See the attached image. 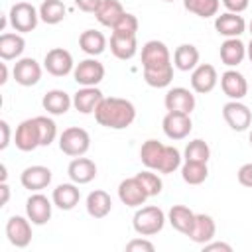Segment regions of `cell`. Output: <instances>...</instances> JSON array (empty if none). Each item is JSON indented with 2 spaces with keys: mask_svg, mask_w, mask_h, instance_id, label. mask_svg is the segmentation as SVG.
Listing matches in <instances>:
<instances>
[{
  "mask_svg": "<svg viewBox=\"0 0 252 252\" xmlns=\"http://www.w3.org/2000/svg\"><path fill=\"white\" fill-rule=\"evenodd\" d=\"M134 118L136 106L120 96H104L94 110V120L110 130H124L134 122Z\"/></svg>",
  "mask_w": 252,
  "mask_h": 252,
  "instance_id": "obj_1",
  "label": "cell"
},
{
  "mask_svg": "<svg viewBox=\"0 0 252 252\" xmlns=\"http://www.w3.org/2000/svg\"><path fill=\"white\" fill-rule=\"evenodd\" d=\"M165 224V215L159 207L156 205H148V207H140L136 213H134V219H132V226L138 234L142 236H152V234H158Z\"/></svg>",
  "mask_w": 252,
  "mask_h": 252,
  "instance_id": "obj_2",
  "label": "cell"
},
{
  "mask_svg": "<svg viewBox=\"0 0 252 252\" xmlns=\"http://www.w3.org/2000/svg\"><path fill=\"white\" fill-rule=\"evenodd\" d=\"M89 148H91V136L85 128L71 126V128H65L59 136V150L65 156L79 158V156H85Z\"/></svg>",
  "mask_w": 252,
  "mask_h": 252,
  "instance_id": "obj_3",
  "label": "cell"
},
{
  "mask_svg": "<svg viewBox=\"0 0 252 252\" xmlns=\"http://www.w3.org/2000/svg\"><path fill=\"white\" fill-rule=\"evenodd\" d=\"M171 55L169 49L163 41L152 39L146 41L142 47V69L144 71H154V69H165L171 67Z\"/></svg>",
  "mask_w": 252,
  "mask_h": 252,
  "instance_id": "obj_4",
  "label": "cell"
},
{
  "mask_svg": "<svg viewBox=\"0 0 252 252\" xmlns=\"http://www.w3.org/2000/svg\"><path fill=\"white\" fill-rule=\"evenodd\" d=\"M8 20H10V26L16 32L28 33V32H33L35 30L37 20H39V10H35L30 2H16L10 8Z\"/></svg>",
  "mask_w": 252,
  "mask_h": 252,
  "instance_id": "obj_5",
  "label": "cell"
},
{
  "mask_svg": "<svg viewBox=\"0 0 252 252\" xmlns=\"http://www.w3.org/2000/svg\"><path fill=\"white\" fill-rule=\"evenodd\" d=\"M14 144L20 152H33L35 148L41 146V136H39V126L35 118H28L18 124L16 134H14Z\"/></svg>",
  "mask_w": 252,
  "mask_h": 252,
  "instance_id": "obj_6",
  "label": "cell"
},
{
  "mask_svg": "<svg viewBox=\"0 0 252 252\" xmlns=\"http://www.w3.org/2000/svg\"><path fill=\"white\" fill-rule=\"evenodd\" d=\"M73 77L81 87H96L104 79V65L100 61H96L94 57L83 59L73 69Z\"/></svg>",
  "mask_w": 252,
  "mask_h": 252,
  "instance_id": "obj_7",
  "label": "cell"
},
{
  "mask_svg": "<svg viewBox=\"0 0 252 252\" xmlns=\"http://www.w3.org/2000/svg\"><path fill=\"white\" fill-rule=\"evenodd\" d=\"M222 118L224 122L236 130V132H244L250 124H252V112L250 108L240 102V100H228L224 106H222Z\"/></svg>",
  "mask_w": 252,
  "mask_h": 252,
  "instance_id": "obj_8",
  "label": "cell"
},
{
  "mask_svg": "<svg viewBox=\"0 0 252 252\" xmlns=\"http://www.w3.org/2000/svg\"><path fill=\"white\" fill-rule=\"evenodd\" d=\"M43 67L53 77H65L75 69L73 67V55L63 47H53L45 53Z\"/></svg>",
  "mask_w": 252,
  "mask_h": 252,
  "instance_id": "obj_9",
  "label": "cell"
},
{
  "mask_svg": "<svg viewBox=\"0 0 252 252\" xmlns=\"http://www.w3.org/2000/svg\"><path fill=\"white\" fill-rule=\"evenodd\" d=\"M32 220L26 217H10L6 222V236L12 246L16 248H26L32 242Z\"/></svg>",
  "mask_w": 252,
  "mask_h": 252,
  "instance_id": "obj_10",
  "label": "cell"
},
{
  "mask_svg": "<svg viewBox=\"0 0 252 252\" xmlns=\"http://www.w3.org/2000/svg\"><path fill=\"white\" fill-rule=\"evenodd\" d=\"M163 104L167 108V112H183V114H191L195 108V94L185 89V87H173L165 93Z\"/></svg>",
  "mask_w": 252,
  "mask_h": 252,
  "instance_id": "obj_11",
  "label": "cell"
},
{
  "mask_svg": "<svg viewBox=\"0 0 252 252\" xmlns=\"http://www.w3.org/2000/svg\"><path fill=\"white\" fill-rule=\"evenodd\" d=\"M161 128L169 140H183L189 136V132L193 128L191 116L183 114V112H167L161 120Z\"/></svg>",
  "mask_w": 252,
  "mask_h": 252,
  "instance_id": "obj_12",
  "label": "cell"
},
{
  "mask_svg": "<svg viewBox=\"0 0 252 252\" xmlns=\"http://www.w3.org/2000/svg\"><path fill=\"white\" fill-rule=\"evenodd\" d=\"M14 79L22 87H33L41 79V65L33 57H22L14 63Z\"/></svg>",
  "mask_w": 252,
  "mask_h": 252,
  "instance_id": "obj_13",
  "label": "cell"
},
{
  "mask_svg": "<svg viewBox=\"0 0 252 252\" xmlns=\"http://www.w3.org/2000/svg\"><path fill=\"white\" fill-rule=\"evenodd\" d=\"M51 209H53L51 201L41 193H33L26 201V215L32 220V224H37V226L45 224L51 219Z\"/></svg>",
  "mask_w": 252,
  "mask_h": 252,
  "instance_id": "obj_14",
  "label": "cell"
},
{
  "mask_svg": "<svg viewBox=\"0 0 252 252\" xmlns=\"http://www.w3.org/2000/svg\"><path fill=\"white\" fill-rule=\"evenodd\" d=\"M118 199L126 205V207H142L148 199L146 189L142 187V183L138 181V177H128L124 181H120L118 185Z\"/></svg>",
  "mask_w": 252,
  "mask_h": 252,
  "instance_id": "obj_15",
  "label": "cell"
},
{
  "mask_svg": "<svg viewBox=\"0 0 252 252\" xmlns=\"http://www.w3.org/2000/svg\"><path fill=\"white\" fill-rule=\"evenodd\" d=\"M219 83V75H217V69L209 63H201L193 69L191 73V87L195 93L199 94H207L211 93Z\"/></svg>",
  "mask_w": 252,
  "mask_h": 252,
  "instance_id": "obj_16",
  "label": "cell"
},
{
  "mask_svg": "<svg viewBox=\"0 0 252 252\" xmlns=\"http://www.w3.org/2000/svg\"><path fill=\"white\" fill-rule=\"evenodd\" d=\"M220 89L230 100H240L248 93V83H246L242 73H238L234 69H228L220 75Z\"/></svg>",
  "mask_w": 252,
  "mask_h": 252,
  "instance_id": "obj_17",
  "label": "cell"
},
{
  "mask_svg": "<svg viewBox=\"0 0 252 252\" xmlns=\"http://www.w3.org/2000/svg\"><path fill=\"white\" fill-rule=\"evenodd\" d=\"M20 183L24 189L30 191H41L51 183V169L45 165H30L22 171Z\"/></svg>",
  "mask_w": 252,
  "mask_h": 252,
  "instance_id": "obj_18",
  "label": "cell"
},
{
  "mask_svg": "<svg viewBox=\"0 0 252 252\" xmlns=\"http://www.w3.org/2000/svg\"><path fill=\"white\" fill-rule=\"evenodd\" d=\"M67 175H69V179H71L73 183L85 185V183H91V181L96 177V165H94L93 159L79 156V158H75V159L69 163Z\"/></svg>",
  "mask_w": 252,
  "mask_h": 252,
  "instance_id": "obj_19",
  "label": "cell"
},
{
  "mask_svg": "<svg viewBox=\"0 0 252 252\" xmlns=\"http://www.w3.org/2000/svg\"><path fill=\"white\" fill-rule=\"evenodd\" d=\"M215 30L224 37H240L244 33V30H246V22H244V18L240 14L224 12V14L217 16Z\"/></svg>",
  "mask_w": 252,
  "mask_h": 252,
  "instance_id": "obj_20",
  "label": "cell"
},
{
  "mask_svg": "<svg viewBox=\"0 0 252 252\" xmlns=\"http://www.w3.org/2000/svg\"><path fill=\"white\" fill-rule=\"evenodd\" d=\"M215 232H217V224L213 220L211 215H205V213H199L195 215V222H193V228L189 230V238L195 242V244H207L215 238Z\"/></svg>",
  "mask_w": 252,
  "mask_h": 252,
  "instance_id": "obj_21",
  "label": "cell"
},
{
  "mask_svg": "<svg viewBox=\"0 0 252 252\" xmlns=\"http://www.w3.org/2000/svg\"><path fill=\"white\" fill-rule=\"evenodd\" d=\"M104 96H102L100 89H96V87H83V89H79L73 94V106L81 114H91V112L96 110V106H98V102Z\"/></svg>",
  "mask_w": 252,
  "mask_h": 252,
  "instance_id": "obj_22",
  "label": "cell"
},
{
  "mask_svg": "<svg viewBox=\"0 0 252 252\" xmlns=\"http://www.w3.org/2000/svg\"><path fill=\"white\" fill-rule=\"evenodd\" d=\"M219 55H220V61H222L226 67H236V65H240L242 59L246 57V45H244L238 37H226V39L220 43Z\"/></svg>",
  "mask_w": 252,
  "mask_h": 252,
  "instance_id": "obj_23",
  "label": "cell"
},
{
  "mask_svg": "<svg viewBox=\"0 0 252 252\" xmlns=\"http://www.w3.org/2000/svg\"><path fill=\"white\" fill-rule=\"evenodd\" d=\"M81 199V191L77 187V183H61L53 189L51 201L55 207H59L61 211H71L75 209V205Z\"/></svg>",
  "mask_w": 252,
  "mask_h": 252,
  "instance_id": "obj_24",
  "label": "cell"
},
{
  "mask_svg": "<svg viewBox=\"0 0 252 252\" xmlns=\"http://www.w3.org/2000/svg\"><path fill=\"white\" fill-rule=\"evenodd\" d=\"M41 104H43V108H45L49 114L61 116V114H65V112L71 108L73 98H71L65 91H61V89H53V91H47V93L43 94Z\"/></svg>",
  "mask_w": 252,
  "mask_h": 252,
  "instance_id": "obj_25",
  "label": "cell"
},
{
  "mask_svg": "<svg viewBox=\"0 0 252 252\" xmlns=\"http://www.w3.org/2000/svg\"><path fill=\"white\" fill-rule=\"evenodd\" d=\"M112 211V199L106 191L94 189L87 195V213L93 219H104Z\"/></svg>",
  "mask_w": 252,
  "mask_h": 252,
  "instance_id": "obj_26",
  "label": "cell"
},
{
  "mask_svg": "<svg viewBox=\"0 0 252 252\" xmlns=\"http://www.w3.org/2000/svg\"><path fill=\"white\" fill-rule=\"evenodd\" d=\"M167 220H169V224L177 230V232H181V234H189V230L193 228V222H195V213L189 209V207H185V205H173L171 209H169V213H167Z\"/></svg>",
  "mask_w": 252,
  "mask_h": 252,
  "instance_id": "obj_27",
  "label": "cell"
},
{
  "mask_svg": "<svg viewBox=\"0 0 252 252\" xmlns=\"http://www.w3.org/2000/svg\"><path fill=\"white\" fill-rule=\"evenodd\" d=\"M110 51L116 59L128 61L136 55L138 51V43H136V35H120V33H112L110 35Z\"/></svg>",
  "mask_w": 252,
  "mask_h": 252,
  "instance_id": "obj_28",
  "label": "cell"
},
{
  "mask_svg": "<svg viewBox=\"0 0 252 252\" xmlns=\"http://www.w3.org/2000/svg\"><path fill=\"white\" fill-rule=\"evenodd\" d=\"M122 16H124V8L118 0H102L94 12V18L98 20V24L106 28H114Z\"/></svg>",
  "mask_w": 252,
  "mask_h": 252,
  "instance_id": "obj_29",
  "label": "cell"
},
{
  "mask_svg": "<svg viewBox=\"0 0 252 252\" xmlns=\"http://www.w3.org/2000/svg\"><path fill=\"white\" fill-rule=\"evenodd\" d=\"M26 49V39L20 35V33H2L0 35V57L4 61H10V59H18Z\"/></svg>",
  "mask_w": 252,
  "mask_h": 252,
  "instance_id": "obj_30",
  "label": "cell"
},
{
  "mask_svg": "<svg viewBox=\"0 0 252 252\" xmlns=\"http://www.w3.org/2000/svg\"><path fill=\"white\" fill-rule=\"evenodd\" d=\"M163 152H165V144H161L158 140H146L140 148V159L148 169L158 171L161 158H163Z\"/></svg>",
  "mask_w": 252,
  "mask_h": 252,
  "instance_id": "obj_31",
  "label": "cell"
},
{
  "mask_svg": "<svg viewBox=\"0 0 252 252\" xmlns=\"http://www.w3.org/2000/svg\"><path fill=\"white\" fill-rule=\"evenodd\" d=\"M173 65L179 71H193L199 65V49L191 43H181L173 51Z\"/></svg>",
  "mask_w": 252,
  "mask_h": 252,
  "instance_id": "obj_32",
  "label": "cell"
},
{
  "mask_svg": "<svg viewBox=\"0 0 252 252\" xmlns=\"http://www.w3.org/2000/svg\"><path fill=\"white\" fill-rule=\"evenodd\" d=\"M79 47L87 53V55H100L106 47V37L96 32V30H85L81 35H79Z\"/></svg>",
  "mask_w": 252,
  "mask_h": 252,
  "instance_id": "obj_33",
  "label": "cell"
},
{
  "mask_svg": "<svg viewBox=\"0 0 252 252\" xmlns=\"http://www.w3.org/2000/svg\"><path fill=\"white\" fill-rule=\"evenodd\" d=\"M65 14H67V8L61 0H43L39 6V20L49 24V26L63 22Z\"/></svg>",
  "mask_w": 252,
  "mask_h": 252,
  "instance_id": "obj_34",
  "label": "cell"
},
{
  "mask_svg": "<svg viewBox=\"0 0 252 252\" xmlns=\"http://www.w3.org/2000/svg\"><path fill=\"white\" fill-rule=\"evenodd\" d=\"M207 175H209L207 163H201V161H185L181 165V177L189 185H201L207 179Z\"/></svg>",
  "mask_w": 252,
  "mask_h": 252,
  "instance_id": "obj_35",
  "label": "cell"
},
{
  "mask_svg": "<svg viewBox=\"0 0 252 252\" xmlns=\"http://www.w3.org/2000/svg\"><path fill=\"white\" fill-rule=\"evenodd\" d=\"M183 6L199 18H213L219 12L220 0H183Z\"/></svg>",
  "mask_w": 252,
  "mask_h": 252,
  "instance_id": "obj_36",
  "label": "cell"
},
{
  "mask_svg": "<svg viewBox=\"0 0 252 252\" xmlns=\"http://www.w3.org/2000/svg\"><path fill=\"white\" fill-rule=\"evenodd\" d=\"M211 158V148L205 140L197 138V140H191L187 146H185V161H201V163H207Z\"/></svg>",
  "mask_w": 252,
  "mask_h": 252,
  "instance_id": "obj_37",
  "label": "cell"
},
{
  "mask_svg": "<svg viewBox=\"0 0 252 252\" xmlns=\"http://www.w3.org/2000/svg\"><path fill=\"white\" fill-rule=\"evenodd\" d=\"M173 79V65L165 69H154V71H144V81L154 87V89H163L171 83Z\"/></svg>",
  "mask_w": 252,
  "mask_h": 252,
  "instance_id": "obj_38",
  "label": "cell"
},
{
  "mask_svg": "<svg viewBox=\"0 0 252 252\" xmlns=\"http://www.w3.org/2000/svg\"><path fill=\"white\" fill-rule=\"evenodd\" d=\"M136 177H138V181L142 183V187L146 189L148 197H156V195H159V193H161L163 181H161V177H159L158 173H154V169L140 171V173H136Z\"/></svg>",
  "mask_w": 252,
  "mask_h": 252,
  "instance_id": "obj_39",
  "label": "cell"
},
{
  "mask_svg": "<svg viewBox=\"0 0 252 252\" xmlns=\"http://www.w3.org/2000/svg\"><path fill=\"white\" fill-rule=\"evenodd\" d=\"M177 167H181V154L177 148L173 146H165V152H163V158H161V163H159V173H173Z\"/></svg>",
  "mask_w": 252,
  "mask_h": 252,
  "instance_id": "obj_40",
  "label": "cell"
},
{
  "mask_svg": "<svg viewBox=\"0 0 252 252\" xmlns=\"http://www.w3.org/2000/svg\"><path fill=\"white\" fill-rule=\"evenodd\" d=\"M35 120H37V126H39L41 146H49L57 136V124L47 116H35Z\"/></svg>",
  "mask_w": 252,
  "mask_h": 252,
  "instance_id": "obj_41",
  "label": "cell"
},
{
  "mask_svg": "<svg viewBox=\"0 0 252 252\" xmlns=\"http://www.w3.org/2000/svg\"><path fill=\"white\" fill-rule=\"evenodd\" d=\"M136 32H138V18L128 12H124V16L112 28V33H120V35H136Z\"/></svg>",
  "mask_w": 252,
  "mask_h": 252,
  "instance_id": "obj_42",
  "label": "cell"
},
{
  "mask_svg": "<svg viewBox=\"0 0 252 252\" xmlns=\"http://www.w3.org/2000/svg\"><path fill=\"white\" fill-rule=\"evenodd\" d=\"M126 250L128 252H154L156 246L146 238H134V240H130L126 244Z\"/></svg>",
  "mask_w": 252,
  "mask_h": 252,
  "instance_id": "obj_43",
  "label": "cell"
},
{
  "mask_svg": "<svg viewBox=\"0 0 252 252\" xmlns=\"http://www.w3.org/2000/svg\"><path fill=\"white\" fill-rule=\"evenodd\" d=\"M238 183L244 187H252V163H244L238 169Z\"/></svg>",
  "mask_w": 252,
  "mask_h": 252,
  "instance_id": "obj_44",
  "label": "cell"
},
{
  "mask_svg": "<svg viewBox=\"0 0 252 252\" xmlns=\"http://www.w3.org/2000/svg\"><path fill=\"white\" fill-rule=\"evenodd\" d=\"M248 2H250V0H222L224 8H226L228 12H234V14L244 12V10L248 8Z\"/></svg>",
  "mask_w": 252,
  "mask_h": 252,
  "instance_id": "obj_45",
  "label": "cell"
},
{
  "mask_svg": "<svg viewBox=\"0 0 252 252\" xmlns=\"http://www.w3.org/2000/svg\"><path fill=\"white\" fill-rule=\"evenodd\" d=\"M102 0H75V6L81 10V12H89V14H94L96 8L100 6Z\"/></svg>",
  "mask_w": 252,
  "mask_h": 252,
  "instance_id": "obj_46",
  "label": "cell"
},
{
  "mask_svg": "<svg viewBox=\"0 0 252 252\" xmlns=\"http://www.w3.org/2000/svg\"><path fill=\"white\" fill-rule=\"evenodd\" d=\"M0 130H2V140H0V150H6L10 144V124L6 120H0Z\"/></svg>",
  "mask_w": 252,
  "mask_h": 252,
  "instance_id": "obj_47",
  "label": "cell"
},
{
  "mask_svg": "<svg viewBox=\"0 0 252 252\" xmlns=\"http://www.w3.org/2000/svg\"><path fill=\"white\" fill-rule=\"evenodd\" d=\"M203 250H205V252H213V250L230 252V250H232V246H230V244H226V242H207V244H203Z\"/></svg>",
  "mask_w": 252,
  "mask_h": 252,
  "instance_id": "obj_48",
  "label": "cell"
},
{
  "mask_svg": "<svg viewBox=\"0 0 252 252\" xmlns=\"http://www.w3.org/2000/svg\"><path fill=\"white\" fill-rule=\"evenodd\" d=\"M0 191H2V201H0V205L4 207V205L8 203V199H10V187L6 185V181H0Z\"/></svg>",
  "mask_w": 252,
  "mask_h": 252,
  "instance_id": "obj_49",
  "label": "cell"
},
{
  "mask_svg": "<svg viewBox=\"0 0 252 252\" xmlns=\"http://www.w3.org/2000/svg\"><path fill=\"white\" fill-rule=\"evenodd\" d=\"M0 71H2V77H0V85H4L8 81V69H6V63H0Z\"/></svg>",
  "mask_w": 252,
  "mask_h": 252,
  "instance_id": "obj_50",
  "label": "cell"
},
{
  "mask_svg": "<svg viewBox=\"0 0 252 252\" xmlns=\"http://www.w3.org/2000/svg\"><path fill=\"white\" fill-rule=\"evenodd\" d=\"M246 55H248V59L252 61V39H250V43L246 45Z\"/></svg>",
  "mask_w": 252,
  "mask_h": 252,
  "instance_id": "obj_51",
  "label": "cell"
},
{
  "mask_svg": "<svg viewBox=\"0 0 252 252\" xmlns=\"http://www.w3.org/2000/svg\"><path fill=\"white\" fill-rule=\"evenodd\" d=\"M248 142H250V146H252V130H250V136H248Z\"/></svg>",
  "mask_w": 252,
  "mask_h": 252,
  "instance_id": "obj_52",
  "label": "cell"
},
{
  "mask_svg": "<svg viewBox=\"0 0 252 252\" xmlns=\"http://www.w3.org/2000/svg\"><path fill=\"white\" fill-rule=\"evenodd\" d=\"M248 30H250V33H252V22H250V26H248Z\"/></svg>",
  "mask_w": 252,
  "mask_h": 252,
  "instance_id": "obj_53",
  "label": "cell"
},
{
  "mask_svg": "<svg viewBox=\"0 0 252 252\" xmlns=\"http://www.w3.org/2000/svg\"><path fill=\"white\" fill-rule=\"evenodd\" d=\"M163 2H173V0H163Z\"/></svg>",
  "mask_w": 252,
  "mask_h": 252,
  "instance_id": "obj_54",
  "label": "cell"
}]
</instances>
